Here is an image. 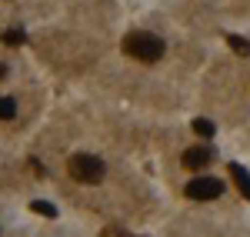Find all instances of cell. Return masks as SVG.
Segmentation results:
<instances>
[{"label": "cell", "instance_id": "cell-1", "mask_svg": "<svg viewBox=\"0 0 250 237\" xmlns=\"http://www.w3.org/2000/svg\"><path fill=\"white\" fill-rule=\"evenodd\" d=\"M124 50L130 54V57L144 60V64H154V60L164 57V40L154 37V34H147V30H134V34H127L124 37Z\"/></svg>", "mask_w": 250, "mask_h": 237}, {"label": "cell", "instance_id": "cell-2", "mask_svg": "<svg viewBox=\"0 0 250 237\" xmlns=\"http://www.w3.org/2000/svg\"><path fill=\"white\" fill-rule=\"evenodd\" d=\"M67 167H70V177L80 180V184H100L107 174V164L94 154H74Z\"/></svg>", "mask_w": 250, "mask_h": 237}, {"label": "cell", "instance_id": "cell-3", "mask_svg": "<svg viewBox=\"0 0 250 237\" xmlns=\"http://www.w3.org/2000/svg\"><path fill=\"white\" fill-rule=\"evenodd\" d=\"M224 194V184L217 177H193L190 184H187V197L190 200H213Z\"/></svg>", "mask_w": 250, "mask_h": 237}, {"label": "cell", "instance_id": "cell-4", "mask_svg": "<svg viewBox=\"0 0 250 237\" xmlns=\"http://www.w3.org/2000/svg\"><path fill=\"white\" fill-rule=\"evenodd\" d=\"M213 157H217V154H213L210 147H190V151L184 154V167H193V171H197V167H207Z\"/></svg>", "mask_w": 250, "mask_h": 237}, {"label": "cell", "instance_id": "cell-5", "mask_svg": "<svg viewBox=\"0 0 250 237\" xmlns=\"http://www.w3.org/2000/svg\"><path fill=\"white\" fill-rule=\"evenodd\" d=\"M230 177L237 180V187H240V194L250 200V174L240 167V164H230Z\"/></svg>", "mask_w": 250, "mask_h": 237}, {"label": "cell", "instance_id": "cell-6", "mask_svg": "<svg viewBox=\"0 0 250 237\" xmlns=\"http://www.w3.org/2000/svg\"><path fill=\"white\" fill-rule=\"evenodd\" d=\"M30 211H37L40 217H57V207H54V204H47V200H34V204H30Z\"/></svg>", "mask_w": 250, "mask_h": 237}, {"label": "cell", "instance_id": "cell-7", "mask_svg": "<svg viewBox=\"0 0 250 237\" xmlns=\"http://www.w3.org/2000/svg\"><path fill=\"white\" fill-rule=\"evenodd\" d=\"M193 130H197L200 137H213V130H217V127H213L207 117H197V120H193Z\"/></svg>", "mask_w": 250, "mask_h": 237}, {"label": "cell", "instance_id": "cell-8", "mask_svg": "<svg viewBox=\"0 0 250 237\" xmlns=\"http://www.w3.org/2000/svg\"><path fill=\"white\" fill-rule=\"evenodd\" d=\"M227 43L233 47V54H244V57L250 54V43H247L244 37H237V34H230V37H227Z\"/></svg>", "mask_w": 250, "mask_h": 237}, {"label": "cell", "instance_id": "cell-9", "mask_svg": "<svg viewBox=\"0 0 250 237\" xmlns=\"http://www.w3.org/2000/svg\"><path fill=\"white\" fill-rule=\"evenodd\" d=\"M14 114H17V104H14V97H0V117L10 120Z\"/></svg>", "mask_w": 250, "mask_h": 237}, {"label": "cell", "instance_id": "cell-10", "mask_svg": "<svg viewBox=\"0 0 250 237\" xmlns=\"http://www.w3.org/2000/svg\"><path fill=\"white\" fill-rule=\"evenodd\" d=\"M3 40H7V43H20L23 34H20V30H10V34H3Z\"/></svg>", "mask_w": 250, "mask_h": 237}, {"label": "cell", "instance_id": "cell-11", "mask_svg": "<svg viewBox=\"0 0 250 237\" xmlns=\"http://www.w3.org/2000/svg\"><path fill=\"white\" fill-rule=\"evenodd\" d=\"M3 77H7V67H3V64H0V80H3Z\"/></svg>", "mask_w": 250, "mask_h": 237}]
</instances>
